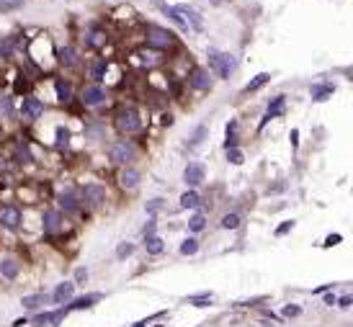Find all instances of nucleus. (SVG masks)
<instances>
[{
	"mask_svg": "<svg viewBox=\"0 0 353 327\" xmlns=\"http://www.w3.org/2000/svg\"><path fill=\"white\" fill-rule=\"evenodd\" d=\"M83 199L91 204V206H103L106 204V186H101V183H91V186H85L83 188Z\"/></svg>",
	"mask_w": 353,
	"mask_h": 327,
	"instance_id": "obj_5",
	"label": "nucleus"
},
{
	"mask_svg": "<svg viewBox=\"0 0 353 327\" xmlns=\"http://www.w3.org/2000/svg\"><path fill=\"white\" fill-rule=\"evenodd\" d=\"M145 39L152 49H173L178 44V39L175 34H170L168 29H160V26H147L145 29Z\"/></svg>",
	"mask_w": 353,
	"mask_h": 327,
	"instance_id": "obj_2",
	"label": "nucleus"
},
{
	"mask_svg": "<svg viewBox=\"0 0 353 327\" xmlns=\"http://www.w3.org/2000/svg\"><path fill=\"white\" fill-rule=\"evenodd\" d=\"M142 234H145V237H152V234H155V222H147V227H145Z\"/></svg>",
	"mask_w": 353,
	"mask_h": 327,
	"instance_id": "obj_44",
	"label": "nucleus"
},
{
	"mask_svg": "<svg viewBox=\"0 0 353 327\" xmlns=\"http://www.w3.org/2000/svg\"><path fill=\"white\" fill-rule=\"evenodd\" d=\"M350 301H353L350 296H343V299L338 301V307H350Z\"/></svg>",
	"mask_w": 353,
	"mask_h": 327,
	"instance_id": "obj_45",
	"label": "nucleus"
},
{
	"mask_svg": "<svg viewBox=\"0 0 353 327\" xmlns=\"http://www.w3.org/2000/svg\"><path fill=\"white\" fill-rule=\"evenodd\" d=\"M54 88H57V98H59V103H70L73 91H70V83H67V80H54Z\"/></svg>",
	"mask_w": 353,
	"mask_h": 327,
	"instance_id": "obj_15",
	"label": "nucleus"
},
{
	"mask_svg": "<svg viewBox=\"0 0 353 327\" xmlns=\"http://www.w3.org/2000/svg\"><path fill=\"white\" fill-rule=\"evenodd\" d=\"M335 91V85L333 83H327V85H320V88H312V101H325L330 93Z\"/></svg>",
	"mask_w": 353,
	"mask_h": 327,
	"instance_id": "obj_23",
	"label": "nucleus"
},
{
	"mask_svg": "<svg viewBox=\"0 0 353 327\" xmlns=\"http://www.w3.org/2000/svg\"><path fill=\"white\" fill-rule=\"evenodd\" d=\"M284 103H286V98H284V96H276V98L268 103V116H266V121H268L271 116H278V114H284Z\"/></svg>",
	"mask_w": 353,
	"mask_h": 327,
	"instance_id": "obj_21",
	"label": "nucleus"
},
{
	"mask_svg": "<svg viewBox=\"0 0 353 327\" xmlns=\"http://www.w3.org/2000/svg\"><path fill=\"white\" fill-rule=\"evenodd\" d=\"M59 204H62L64 211H75L78 209V196L73 191H64V193H59Z\"/></svg>",
	"mask_w": 353,
	"mask_h": 327,
	"instance_id": "obj_16",
	"label": "nucleus"
},
{
	"mask_svg": "<svg viewBox=\"0 0 353 327\" xmlns=\"http://www.w3.org/2000/svg\"><path fill=\"white\" fill-rule=\"evenodd\" d=\"M91 44H93V47H101V44H106V36H103L101 31H93V34H91Z\"/></svg>",
	"mask_w": 353,
	"mask_h": 327,
	"instance_id": "obj_39",
	"label": "nucleus"
},
{
	"mask_svg": "<svg viewBox=\"0 0 353 327\" xmlns=\"http://www.w3.org/2000/svg\"><path fill=\"white\" fill-rule=\"evenodd\" d=\"M59 59H62V64H67V67H73V64L80 62V57H78V52L73 47H62L59 49Z\"/></svg>",
	"mask_w": 353,
	"mask_h": 327,
	"instance_id": "obj_17",
	"label": "nucleus"
},
{
	"mask_svg": "<svg viewBox=\"0 0 353 327\" xmlns=\"http://www.w3.org/2000/svg\"><path fill=\"white\" fill-rule=\"evenodd\" d=\"M340 239H343L340 234H330V237L325 239V245H327V248H333V245H338V242H340Z\"/></svg>",
	"mask_w": 353,
	"mask_h": 327,
	"instance_id": "obj_42",
	"label": "nucleus"
},
{
	"mask_svg": "<svg viewBox=\"0 0 353 327\" xmlns=\"http://www.w3.org/2000/svg\"><path fill=\"white\" fill-rule=\"evenodd\" d=\"M325 304H335V296L333 294H325Z\"/></svg>",
	"mask_w": 353,
	"mask_h": 327,
	"instance_id": "obj_47",
	"label": "nucleus"
},
{
	"mask_svg": "<svg viewBox=\"0 0 353 327\" xmlns=\"http://www.w3.org/2000/svg\"><path fill=\"white\" fill-rule=\"evenodd\" d=\"M181 206H183V209H196V206H198V196H196L193 191H186V193L181 196Z\"/></svg>",
	"mask_w": 353,
	"mask_h": 327,
	"instance_id": "obj_26",
	"label": "nucleus"
},
{
	"mask_svg": "<svg viewBox=\"0 0 353 327\" xmlns=\"http://www.w3.org/2000/svg\"><path fill=\"white\" fill-rule=\"evenodd\" d=\"M85 278H88V271L80 268V271H78V281H85Z\"/></svg>",
	"mask_w": 353,
	"mask_h": 327,
	"instance_id": "obj_46",
	"label": "nucleus"
},
{
	"mask_svg": "<svg viewBox=\"0 0 353 327\" xmlns=\"http://www.w3.org/2000/svg\"><path fill=\"white\" fill-rule=\"evenodd\" d=\"M204 134H206V126H198V129H196V132H193V137L188 139V147H196L198 142H201V139H204Z\"/></svg>",
	"mask_w": 353,
	"mask_h": 327,
	"instance_id": "obj_36",
	"label": "nucleus"
},
{
	"mask_svg": "<svg viewBox=\"0 0 353 327\" xmlns=\"http://www.w3.org/2000/svg\"><path fill=\"white\" fill-rule=\"evenodd\" d=\"M0 273H3L6 278H16L18 276V263H16V260H11V258L0 260Z\"/></svg>",
	"mask_w": 353,
	"mask_h": 327,
	"instance_id": "obj_18",
	"label": "nucleus"
},
{
	"mask_svg": "<svg viewBox=\"0 0 353 327\" xmlns=\"http://www.w3.org/2000/svg\"><path fill=\"white\" fill-rule=\"evenodd\" d=\"M64 314H67V307H64V309H57L54 314H49V322H52V324H59Z\"/></svg>",
	"mask_w": 353,
	"mask_h": 327,
	"instance_id": "obj_40",
	"label": "nucleus"
},
{
	"mask_svg": "<svg viewBox=\"0 0 353 327\" xmlns=\"http://www.w3.org/2000/svg\"><path fill=\"white\" fill-rule=\"evenodd\" d=\"M16 160H18V162H24V165H29V162L34 160L26 144H16Z\"/></svg>",
	"mask_w": 353,
	"mask_h": 327,
	"instance_id": "obj_25",
	"label": "nucleus"
},
{
	"mask_svg": "<svg viewBox=\"0 0 353 327\" xmlns=\"http://www.w3.org/2000/svg\"><path fill=\"white\" fill-rule=\"evenodd\" d=\"M292 227H294V222H284V224H281V227L276 229V234H286V232H289Z\"/></svg>",
	"mask_w": 353,
	"mask_h": 327,
	"instance_id": "obj_43",
	"label": "nucleus"
},
{
	"mask_svg": "<svg viewBox=\"0 0 353 327\" xmlns=\"http://www.w3.org/2000/svg\"><path fill=\"white\" fill-rule=\"evenodd\" d=\"M299 312H302V309L297 307V304H286L281 314H284V317H299Z\"/></svg>",
	"mask_w": 353,
	"mask_h": 327,
	"instance_id": "obj_38",
	"label": "nucleus"
},
{
	"mask_svg": "<svg viewBox=\"0 0 353 327\" xmlns=\"http://www.w3.org/2000/svg\"><path fill=\"white\" fill-rule=\"evenodd\" d=\"M75 296V283L73 281H62L59 286L54 289V294H52V299L57 301V304H64L67 299H73Z\"/></svg>",
	"mask_w": 353,
	"mask_h": 327,
	"instance_id": "obj_12",
	"label": "nucleus"
},
{
	"mask_svg": "<svg viewBox=\"0 0 353 327\" xmlns=\"http://www.w3.org/2000/svg\"><path fill=\"white\" fill-rule=\"evenodd\" d=\"M227 160L235 162V165H242V152L237 147H227Z\"/></svg>",
	"mask_w": 353,
	"mask_h": 327,
	"instance_id": "obj_34",
	"label": "nucleus"
},
{
	"mask_svg": "<svg viewBox=\"0 0 353 327\" xmlns=\"http://www.w3.org/2000/svg\"><path fill=\"white\" fill-rule=\"evenodd\" d=\"M145 248H147V253H152V255H158V253H163V248H165V242L160 237H145Z\"/></svg>",
	"mask_w": 353,
	"mask_h": 327,
	"instance_id": "obj_20",
	"label": "nucleus"
},
{
	"mask_svg": "<svg viewBox=\"0 0 353 327\" xmlns=\"http://www.w3.org/2000/svg\"><path fill=\"white\" fill-rule=\"evenodd\" d=\"M21 6H24V0H0V13H6V11H18Z\"/></svg>",
	"mask_w": 353,
	"mask_h": 327,
	"instance_id": "obj_29",
	"label": "nucleus"
},
{
	"mask_svg": "<svg viewBox=\"0 0 353 327\" xmlns=\"http://www.w3.org/2000/svg\"><path fill=\"white\" fill-rule=\"evenodd\" d=\"M44 114V103L39 98H24L21 103V116L24 119H39Z\"/></svg>",
	"mask_w": 353,
	"mask_h": 327,
	"instance_id": "obj_8",
	"label": "nucleus"
},
{
	"mask_svg": "<svg viewBox=\"0 0 353 327\" xmlns=\"http://www.w3.org/2000/svg\"><path fill=\"white\" fill-rule=\"evenodd\" d=\"M175 11L181 13V18L186 21V24H191V29H196V31H201V29H204V18L198 16V13H196L191 6H178Z\"/></svg>",
	"mask_w": 353,
	"mask_h": 327,
	"instance_id": "obj_10",
	"label": "nucleus"
},
{
	"mask_svg": "<svg viewBox=\"0 0 353 327\" xmlns=\"http://www.w3.org/2000/svg\"><path fill=\"white\" fill-rule=\"evenodd\" d=\"M204 227H206V219H204L201 214H193L191 222H188V229H191V232H201Z\"/></svg>",
	"mask_w": 353,
	"mask_h": 327,
	"instance_id": "obj_27",
	"label": "nucleus"
},
{
	"mask_svg": "<svg viewBox=\"0 0 353 327\" xmlns=\"http://www.w3.org/2000/svg\"><path fill=\"white\" fill-rule=\"evenodd\" d=\"M83 103L85 106H101V103H106V91L98 88V85H85V88H83Z\"/></svg>",
	"mask_w": 353,
	"mask_h": 327,
	"instance_id": "obj_7",
	"label": "nucleus"
},
{
	"mask_svg": "<svg viewBox=\"0 0 353 327\" xmlns=\"http://www.w3.org/2000/svg\"><path fill=\"white\" fill-rule=\"evenodd\" d=\"M47 301V296H41V294H34V296H24V307L31 309V307H41V304Z\"/></svg>",
	"mask_w": 353,
	"mask_h": 327,
	"instance_id": "obj_28",
	"label": "nucleus"
},
{
	"mask_svg": "<svg viewBox=\"0 0 353 327\" xmlns=\"http://www.w3.org/2000/svg\"><path fill=\"white\" fill-rule=\"evenodd\" d=\"M237 224H240V216H237V214H227L225 219H222V227H225V229H235Z\"/></svg>",
	"mask_w": 353,
	"mask_h": 327,
	"instance_id": "obj_35",
	"label": "nucleus"
},
{
	"mask_svg": "<svg viewBox=\"0 0 353 327\" xmlns=\"http://www.w3.org/2000/svg\"><path fill=\"white\" fill-rule=\"evenodd\" d=\"M271 80V75L268 72H260V75H255L248 85H245V93H253V91H258V88H263V85H266Z\"/></svg>",
	"mask_w": 353,
	"mask_h": 327,
	"instance_id": "obj_19",
	"label": "nucleus"
},
{
	"mask_svg": "<svg viewBox=\"0 0 353 327\" xmlns=\"http://www.w3.org/2000/svg\"><path fill=\"white\" fill-rule=\"evenodd\" d=\"M160 8H163V13H165V16H168L170 21H175V24H178L181 29H186V26H188V24H186V21L181 18V13H178V11H175V8H170V6H160Z\"/></svg>",
	"mask_w": 353,
	"mask_h": 327,
	"instance_id": "obj_24",
	"label": "nucleus"
},
{
	"mask_svg": "<svg viewBox=\"0 0 353 327\" xmlns=\"http://www.w3.org/2000/svg\"><path fill=\"white\" fill-rule=\"evenodd\" d=\"M209 67L222 77V80H230L232 75H235V70H237V59L232 57V54H227V52H217V49H211L209 52Z\"/></svg>",
	"mask_w": 353,
	"mask_h": 327,
	"instance_id": "obj_1",
	"label": "nucleus"
},
{
	"mask_svg": "<svg viewBox=\"0 0 353 327\" xmlns=\"http://www.w3.org/2000/svg\"><path fill=\"white\" fill-rule=\"evenodd\" d=\"M0 116H6V119H11V116H13L11 98H0Z\"/></svg>",
	"mask_w": 353,
	"mask_h": 327,
	"instance_id": "obj_33",
	"label": "nucleus"
},
{
	"mask_svg": "<svg viewBox=\"0 0 353 327\" xmlns=\"http://www.w3.org/2000/svg\"><path fill=\"white\" fill-rule=\"evenodd\" d=\"M67 139H70L67 129H64V126H59V129H57V147H67Z\"/></svg>",
	"mask_w": 353,
	"mask_h": 327,
	"instance_id": "obj_37",
	"label": "nucleus"
},
{
	"mask_svg": "<svg viewBox=\"0 0 353 327\" xmlns=\"http://www.w3.org/2000/svg\"><path fill=\"white\" fill-rule=\"evenodd\" d=\"M131 253H134V245H131V242H121V245H119V250H116V258H119V260H124V258H129Z\"/></svg>",
	"mask_w": 353,
	"mask_h": 327,
	"instance_id": "obj_32",
	"label": "nucleus"
},
{
	"mask_svg": "<svg viewBox=\"0 0 353 327\" xmlns=\"http://www.w3.org/2000/svg\"><path fill=\"white\" fill-rule=\"evenodd\" d=\"M188 83L193 85L196 91H209V88H211V77H209V72H206L204 67H193Z\"/></svg>",
	"mask_w": 353,
	"mask_h": 327,
	"instance_id": "obj_9",
	"label": "nucleus"
},
{
	"mask_svg": "<svg viewBox=\"0 0 353 327\" xmlns=\"http://www.w3.org/2000/svg\"><path fill=\"white\" fill-rule=\"evenodd\" d=\"M0 219H3L6 227H18V224H21V211H18V206H3V209H0Z\"/></svg>",
	"mask_w": 353,
	"mask_h": 327,
	"instance_id": "obj_13",
	"label": "nucleus"
},
{
	"mask_svg": "<svg viewBox=\"0 0 353 327\" xmlns=\"http://www.w3.org/2000/svg\"><path fill=\"white\" fill-rule=\"evenodd\" d=\"M116 129L121 134H131V132H137V129L142 126V121H139V114L134 111V108H121V111L116 114Z\"/></svg>",
	"mask_w": 353,
	"mask_h": 327,
	"instance_id": "obj_3",
	"label": "nucleus"
},
{
	"mask_svg": "<svg viewBox=\"0 0 353 327\" xmlns=\"http://www.w3.org/2000/svg\"><path fill=\"white\" fill-rule=\"evenodd\" d=\"M108 157H111V162H116V165H126L131 157H134V147H131L129 142H114Z\"/></svg>",
	"mask_w": 353,
	"mask_h": 327,
	"instance_id": "obj_4",
	"label": "nucleus"
},
{
	"mask_svg": "<svg viewBox=\"0 0 353 327\" xmlns=\"http://www.w3.org/2000/svg\"><path fill=\"white\" fill-rule=\"evenodd\" d=\"M196 250H198L196 239H183V245H181V253L183 255H196Z\"/></svg>",
	"mask_w": 353,
	"mask_h": 327,
	"instance_id": "obj_31",
	"label": "nucleus"
},
{
	"mask_svg": "<svg viewBox=\"0 0 353 327\" xmlns=\"http://www.w3.org/2000/svg\"><path fill=\"white\" fill-rule=\"evenodd\" d=\"M98 301V296H83V299H75L73 304H67V312H73V309H88L91 304H96Z\"/></svg>",
	"mask_w": 353,
	"mask_h": 327,
	"instance_id": "obj_22",
	"label": "nucleus"
},
{
	"mask_svg": "<svg viewBox=\"0 0 353 327\" xmlns=\"http://www.w3.org/2000/svg\"><path fill=\"white\" fill-rule=\"evenodd\" d=\"M211 301V294H204V296H193L191 304H209Z\"/></svg>",
	"mask_w": 353,
	"mask_h": 327,
	"instance_id": "obj_41",
	"label": "nucleus"
},
{
	"mask_svg": "<svg viewBox=\"0 0 353 327\" xmlns=\"http://www.w3.org/2000/svg\"><path fill=\"white\" fill-rule=\"evenodd\" d=\"M119 181H121L124 188H137V183H139V173H137L134 168H124Z\"/></svg>",
	"mask_w": 353,
	"mask_h": 327,
	"instance_id": "obj_14",
	"label": "nucleus"
},
{
	"mask_svg": "<svg viewBox=\"0 0 353 327\" xmlns=\"http://www.w3.org/2000/svg\"><path fill=\"white\" fill-rule=\"evenodd\" d=\"M59 229H62V214L54 211V209L44 211V232L54 234V232H59Z\"/></svg>",
	"mask_w": 353,
	"mask_h": 327,
	"instance_id": "obj_11",
	"label": "nucleus"
},
{
	"mask_svg": "<svg viewBox=\"0 0 353 327\" xmlns=\"http://www.w3.org/2000/svg\"><path fill=\"white\" fill-rule=\"evenodd\" d=\"M163 206H165V201H163V199H150V201L145 204V211H147V214H158Z\"/></svg>",
	"mask_w": 353,
	"mask_h": 327,
	"instance_id": "obj_30",
	"label": "nucleus"
},
{
	"mask_svg": "<svg viewBox=\"0 0 353 327\" xmlns=\"http://www.w3.org/2000/svg\"><path fill=\"white\" fill-rule=\"evenodd\" d=\"M163 124H165V126H170V124H173V116H168V114H165V116H163Z\"/></svg>",
	"mask_w": 353,
	"mask_h": 327,
	"instance_id": "obj_48",
	"label": "nucleus"
},
{
	"mask_svg": "<svg viewBox=\"0 0 353 327\" xmlns=\"http://www.w3.org/2000/svg\"><path fill=\"white\" fill-rule=\"evenodd\" d=\"M204 176H206V170H204L201 162H191V165L183 170L186 186H201V183H204Z\"/></svg>",
	"mask_w": 353,
	"mask_h": 327,
	"instance_id": "obj_6",
	"label": "nucleus"
}]
</instances>
